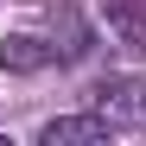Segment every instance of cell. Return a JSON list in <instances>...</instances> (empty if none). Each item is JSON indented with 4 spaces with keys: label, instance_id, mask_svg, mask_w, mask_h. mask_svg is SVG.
Listing matches in <instances>:
<instances>
[{
    "label": "cell",
    "instance_id": "cell-1",
    "mask_svg": "<svg viewBox=\"0 0 146 146\" xmlns=\"http://www.w3.org/2000/svg\"><path fill=\"white\" fill-rule=\"evenodd\" d=\"M89 108L102 114L114 133H127V127H140V121H146V89H140L133 76H102V83L89 89Z\"/></svg>",
    "mask_w": 146,
    "mask_h": 146
},
{
    "label": "cell",
    "instance_id": "cell-2",
    "mask_svg": "<svg viewBox=\"0 0 146 146\" xmlns=\"http://www.w3.org/2000/svg\"><path fill=\"white\" fill-rule=\"evenodd\" d=\"M108 19L114 44H127V51H146V0H95Z\"/></svg>",
    "mask_w": 146,
    "mask_h": 146
},
{
    "label": "cell",
    "instance_id": "cell-3",
    "mask_svg": "<svg viewBox=\"0 0 146 146\" xmlns=\"http://www.w3.org/2000/svg\"><path fill=\"white\" fill-rule=\"evenodd\" d=\"M114 127H108V121L102 114H64V121H44V127H38V146H83V140H108Z\"/></svg>",
    "mask_w": 146,
    "mask_h": 146
},
{
    "label": "cell",
    "instance_id": "cell-4",
    "mask_svg": "<svg viewBox=\"0 0 146 146\" xmlns=\"http://www.w3.org/2000/svg\"><path fill=\"white\" fill-rule=\"evenodd\" d=\"M51 51H57L64 64L89 57V26H83V13H76V7H57V13H51Z\"/></svg>",
    "mask_w": 146,
    "mask_h": 146
},
{
    "label": "cell",
    "instance_id": "cell-5",
    "mask_svg": "<svg viewBox=\"0 0 146 146\" xmlns=\"http://www.w3.org/2000/svg\"><path fill=\"white\" fill-rule=\"evenodd\" d=\"M51 57L57 51L44 38H7V44H0V70H19V76H26V70H44Z\"/></svg>",
    "mask_w": 146,
    "mask_h": 146
}]
</instances>
